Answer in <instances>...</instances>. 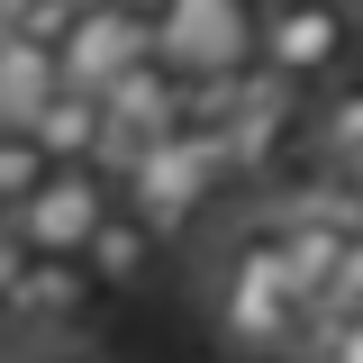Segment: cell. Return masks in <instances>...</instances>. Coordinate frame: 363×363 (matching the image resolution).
<instances>
[{
	"mask_svg": "<svg viewBox=\"0 0 363 363\" xmlns=\"http://www.w3.org/2000/svg\"><path fill=\"white\" fill-rule=\"evenodd\" d=\"M209 327H218L236 354H264V363L300 354V363H309L318 318H309V300H300L291 264H281V236H272L264 209L236 218L218 236V255H209Z\"/></svg>",
	"mask_w": 363,
	"mask_h": 363,
	"instance_id": "obj_1",
	"label": "cell"
},
{
	"mask_svg": "<svg viewBox=\"0 0 363 363\" xmlns=\"http://www.w3.org/2000/svg\"><path fill=\"white\" fill-rule=\"evenodd\" d=\"M191 109L209 118V128L227 136V173L236 182H272V173H309V91H291V82H272L264 64L255 73H236V82H209V91H191Z\"/></svg>",
	"mask_w": 363,
	"mask_h": 363,
	"instance_id": "obj_2",
	"label": "cell"
},
{
	"mask_svg": "<svg viewBox=\"0 0 363 363\" xmlns=\"http://www.w3.org/2000/svg\"><path fill=\"white\" fill-rule=\"evenodd\" d=\"M218 191H227V136L191 109L164 145H145V155H136V173L118 182V209L164 245V236H182V227L209 218V200H218Z\"/></svg>",
	"mask_w": 363,
	"mask_h": 363,
	"instance_id": "obj_3",
	"label": "cell"
},
{
	"mask_svg": "<svg viewBox=\"0 0 363 363\" xmlns=\"http://www.w3.org/2000/svg\"><path fill=\"white\" fill-rule=\"evenodd\" d=\"M354 0H255V64L291 91H327L354 64Z\"/></svg>",
	"mask_w": 363,
	"mask_h": 363,
	"instance_id": "obj_4",
	"label": "cell"
},
{
	"mask_svg": "<svg viewBox=\"0 0 363 363\" xmlns=\"http://www.w3.org/2000/svg\"><path fill=\"white\" fill-rule=\"evenodd\" d=\"M155 9V55L191 91L255 73V0H145Z\"/></svg>",
	"mask_w": 363,
	"mask_h": 363,
	"instance_id": "obj_5",
	"label": "cell"
},
{
	"mask_svg": "<svg viewBox=\"0 0 363 363\" xmlns=\"http://www.w3.org/2000/svg\"><path fill=\"white\" fill-rule=\"evenodd\" d=\"M118 218V182L100 173V164H55V182H45L37 200L9 218V236L28 245V255H55V264H82L91 236Z\"/></svg>",
	"mask_w": 363,
	"mask_h": 363,
	"instance_id": "obj_6",
	"label": "cell"
},
{
	"mask_svg": "<svg viewBox=\"0 0 363 363\" xmlns=\"http://www.w3.org/2000/svg\"><path fill=\"white\" fill-rule=\"evenodd\" d=\"M55 55H64V82L73 91H109L136 64H164L155 55V9L145 0H82L73 28L55 37Z\"/></svg>",
	"mask_w": 363,
	"mask_h": 363,
	"instance_id": "obj_7",
	"label": "cell"
},
{
	"mask_svg": "<svg viewBox=\"0 0 363 363\" xmlns=\"http://www.w3.org/2000/svg\"><path fill=\"white\" fill-rule=\"evenodd\" d=\"M91 300H100V291H91V272H82V264L28 255V272L9 281V300H0V309H9V327H18L28 345H73Z\"/></svg>",
	"mask_w": 363,
	"mask_h": 363,
	"instance_id": "obj_8",
	"label": "cell"
},
{
	"mask_svg": "<svg viewBox=\"0 0 363 363\" xmlns=\"http://www.w3.org/2000/svg\"><path fill=\"white\" fill-rule=\"evenodd\" d=\"M28 136H37L55 164H100V155H109V109H100V91H73V82H64L37 118H28Z\"/></svg>",
	"mask_w": 363,
	"mask_h": 363,
	"instance_id": "obj_9",
	"label": "cell"
},
{
	"mask_svg": "<svg viewBox=\"0 0 363 363\" xmlns=\"http://www.w3.org/2000/svg\"><path fill=\"white\" fill-rule=\"evenodd\" d=\"M55 91H64V55H55V45L0 37V128H28Z\"/></svg>",
	"mask_w": 363,
	"mask_h": 363,
	"instance_id": "obj_10",
	"label": "cell"
},
{
	"mask_svg": "<svg viewBox=\"0 0 363 363\" xmlns=\"http://www.w3.org/2000/svg\"><path fill=\"white\" fill-rule=\"evenodd\" d=\"M309 164H345V173H363V73L309 91Z\"/></svg>",
	"mask_w": 363,
	"mask_h": 363,
	"instance_id": "obj_11",
	"label": "cell"
},
{
	"mask_svg": "<svg viewBox=\"0 0 363 363\" xmlns=\"http://www.w3.org/2000/svg\"><path fill=\"white\" fill-rule=\"evenodd\" d=\"M82 272H91V291H100V300H128V291H145V272H155V236H145V227L118 209V218L91 236Z\"/></svg>",
	"mask_w": 363,
	"mask_h": 363,
	"instance_id": "obj_12",
	"label": "cell"
},
{
	"mask_svg": "<svg viewBox=\"0 0 363 363\" xmlns=\"http://www.w3.org/2000/svg\"><path fill=\"white\" fill-rule=\"evenodd\" d=\"M45 182H55V155H45V145H37L28 128H0V209L18 218V209L37 200Z\"/></svg>",
	"mask_w": 363,
	"mask_h": 363,
	"instance_id": "obj_13",
	"label": "cell"
},
{
	"mask_svg": "<svg viewBox=\"0 0 363 363\" xmlns=\"http://www.w3.org/2000/svg\"><path fill=\"white\" fill-rule=\"evenodd\" d=\"M345 318H363V236L345 245V264L327 272V291H318V327H345Z\"/></svg>",
	"mask_w": 363,
	"mask_h": 363,
	"instance_id": "obj_14",
	"label": "cell"
},
{
	"mask_svg": "<svg viewBox=\"0 0 363 363\" xmlns=\"http://www.w3.org/2000/svg\"><path fill=\"white\" fill-rule=\"evenodd\" d=\"M73 9H82V0H0V28H9V37L55 45L64 28H73Z\"/></svg>",
	"mask_w": 363,
	"mask_h": 363,
	"instance_id": "obj_15",
	"label": "cell"
},
{
	"mask_svg": "<svg viewBox=\"0 0 363 363\" xmlns=\"http://www.w3.org/2000/svg\"><path fill=\"white\" fill-rule=\"evenodd\" d=\"M309 363H363V318H345V327H318V336H309Z\"/></svg>",
	"mask_w": 363,
	"mask_h": 363,
	"instance_id": "obj_16",
	"label": "cell"
},
{
	"mask_svg": "<svg viewBox=\"0 0 363 363\" xmlns=\"http://www.w3.org/2000/svg\"><path fill=\"white\" fill-rule=\"evenodd\" d=\"M18 272H28V245H18V236L0 227V300H9V281H18Z\"/></svg>",
	"mask_w": 363,
	"mask_h": 363,
	"instance_id": "obj_17",
	"label": "cell"
},
{
	"mask_svg": "<svg viewBox=\"0 0 363 363\" xmlns=\"http://www.w3.org/2000/svg\"><path fill=\"white\" fill-rule=\"evenodd\" d=\"M18 363H100V354H91V345H28Z\"/></svg>",
	"mask_w": 363,
	"mask_h": 363,
	"instance_id": "obj_18",
	"label": "cell"
},
{
	"mask_svg": "<svg viewBox=\"0 0 363 363\" xmlns=\"http://www.w3.org/2000/svg\"><path fill=\"white\" fill-rule=\"evenodd\" d=\"M0 227H9V209H0Z\"/></svg>",
	"mask_w": 363,
	"mask_h": 363,
	"instance_id": "obj_19",
	"label": "cell"
},
{
	"mask_svg": "<svg viewBox=\"0 0 363 363\" xmlns=\"http://www.w3.org/2000/svg\"><path fill=\"white\" fill-rule=\"evenodd\" d=\"M0 37H9V28H0Z\"/></svg>",
	"mask_w": 363,
	"mask_h": 363,
	"instance_id": "obj_20",
	"label": "cell"
}]
</instances>
